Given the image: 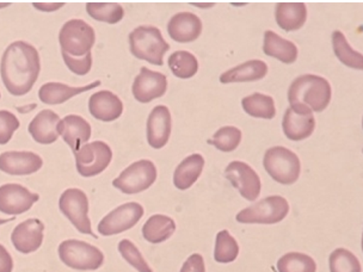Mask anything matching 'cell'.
I'll list each match as a JSON object with an SVG mask.
<instances>
[{
	"mask_svg": "<svg viewBox=\"0 0 363 272\" xmlns=\"http://www.w3.org/2000/svg\"><path fill=\"white\" fill-rule=\"evenodd\" d=\"M40 71V54L30 43L13 42L3 54L0 74L6 90L11 95H27L36 83Z\"/></svg>",
	"mask_w": 363,
	"mask_h": 272,
	"instance_id": "cell-1",
	"label": "cell"
},
{
	"mask_svg": "<svg viewBox=\"0 0 363 272\" xmlns=\"http://www.w3.org/2000/svg\"><path fill=\"white\" fill-rule=\"evenodd\" d=\"M331 97L333 90L329 81L314 74L298 76L288 90L289 106L300 113H320L328 108Z\"/></svg>",
	"mask_w": 363,
	"mask_h": 272,
	"instance_id": "cell-2",
	"label": "cell"
},
{
	"mask_svg": "<svg viewBox=\"0 0 363 272\" xmlns=\"http://www.w3.org/2000/svg\"><path fill=\"white\" fill-rule=\"evenodd\" d=\"M129 45L134 57L162 66L164 55L170 45L164 40L162 31L155 27H138L129 34Z\"/></svg>",
	"mask_w": 363,
	"mask_h": 272,
	"instance_id": "cell-3",
	"label": "cell"
},
{
	"mask_svg": "<svg viewBox=\"0 0 363 272\" xmlns=\"http://www.w3.org/2000/svg\"><path fill=\"white\" fill-rule=\"evenodd\" d=\"M263 165L269 176L284 186L294 184L301 172L299 157L282 146L269 148L265 152Z\"/></svg>",
	"mask_w": 363,
	"mask_h": 272,
	"instance_id": "cell-4",
	"label": "cell"
},
{
	"mask_svg": "<svg viewBox=\"0 0 363 272\" xmlns=\"http://www.w3.org/2000/svg\"><path fill=\"white\" fill-rule=\"evenodd\" d=\"M96 33L94 28L83 19H71L65 23L59 33L61 53L69 57H82L91 53L95 45Z\"/></svg>",
	"mask_w": 363,
	"mask_h": 272,
	"instance_id": "cell-5",
	"label": "cell"
},
{
	"mask_svg": "<svg viewBox=\"0 0 363 272\" xmlns=\"http://www.w3.org/2000/svg\"><path fill=\"white\" fill-rule=\"evenodd\" d=\"M59 257L65 265L79 271H94L104 263V254L101 249L76 239L61 242Z\"/></svg>",
	"mask_w": 363,
	"mask_h": 272,
	"instance_id": "cell-6",
	"label": "cell"
},
{
	"mask_svg": "<svg viewBox=\"0 0 363 272\" xmlns=\"http://www.w3.org/2000/svg\"><path fill=\"white\" fill-rule=\"evenodd\" d=\"M289 212V203L282 196H269L249 208L242 209L235 216L239 223L274 225L286 219Z\"/></svg>",
	"mask_w": 363,
	"mask_h": 272,
	"instance_id": "cell-7",
	"label": "cell"
},
{
	"mask_svg": "<svg viewBox=\"0 0 363 272\" xmlns=\"http://www.w3.org/2000/svg\"><path fill=\"white\" fill-rule=\"evenodd\" d=\"M157 167L151 160H139L129 165L116 179L113 186L125 195L143 193L153 186L157 179Z\"/></svg>",
	"mask_w": 363,
	"mask_h": 272,
	"instance_id": "cell-8",
	"label": "cell"
},
{
	"mask_svg": "<svg viewBox=\"0 0 363 272\" xmlns=\"http://www.w3.org/2000/svg\"><path fill=\"white\" fill-rule=\"evenodd\" d=\"M77 170L80 176L90 178L102 174L109 166L113 159V151L109 144L103 141H95L84 144L74 153Z\"/></svg>",
	"mask_w": 363,
	"mask_h": 272,
	"instance_id": "cell-9",
	"label": "cell"
},
{
	"mask_svg": "<svg viewBox=\"0 0 363 272\" xmlns=\"http://www.w3.org/2000/svg\"><path fill=\"white\" fill-rule=\"evenodd\" d=\"M59 208L80 233L97 238L91 228L89 200L83 190L67 189L64 191L59 200Z\"/></svg>",
	"mask_w": 363,
	"mask_h": 272,
	"instance_id": "cell-10",
	"label": "cell"
},
{
	"mask_svg": "<svg viewBox=\"0 0 363 272\" xmlns=\"http://www.w3.org/2000/svg\"><path fill=\"white\" fill-rule=\"evenodd\" d=\"M144 212V207L136 202L122 204L101 220L99 225V234L110 237L128 231L140 221Z\"/></svg>",
	"mask_w": 363,
	"mask_h": 272,
	"instance_id": "cell-11",
	"label": "cell"
},
{
	"mask_svg": "<svg viewBox=\"0 0 363 272\" xmlns=\"http://www.w3.org/2000/svg\"><path fill=\"white\" fill-rule=\"evenodd\" d=\"M225 176L245 200H257L261 193V179L250 165L244 162H232L226 167Z\"/></svg>",
	"mask_w": 363,
	"mask_h": 272,
	"instance_id": "cell-12",
	"label": "cell"
},
{
	"mask_svg": "<svg viewBox=\"0 0 363 272\" xmlns=\"http://www.w3.org/2000/svg\"><path fill=\"white\" fill-rule=\"evenodd\" d=\"M167 90V78L165 74L141 67L139 76L133 83L134 98L140 103H150L165 95Z\"/></svg>",
	"mask_w": 363,
	"mask_h": 272,
	"instance_id": "cell-13",
	"label": "cell"
},
{
	"mask_svg": "<svg viewBox=\"0 0 363 272\" xmlns=\"http://www.w3.org/2000/svg\"><path fill=\"white\" fill-rule=\"evenodd\" d=\"M38 193H31L19 184L0 186V212L6 215H19L28 212L38 202Z\"/></svg>",
	"mask_w": 363,
	"mask_h": 272,
	"instance_id": "cell-14",
	"label": "cell"
},
{
	"mask_svg": "<svg viewBox=\"0 0 363 272\" xmlns=\"http://www.w3.org/2000/svg\"><path fill=\"white\" fill-rule=\"evenodd\" d=\"M43 232L45 225L41 220L29 219L16 227L12 232L11 242L21 254H33L41 247Z\"/></svg>",
	"mask_w": 363,
	"mask_h": 272,
	"instance_id": "cell-15",
	"label": "cell"
},
{
	"mask_svg": "<svg viewBox=\"0 0 363 272\" xmlns=\"http://www.w3.org/2000/svg\"><path fill=\"white\" fill-rule=\"evenodd\" d=\"M43 165L34 152H4L0 154V171L10 176H28L38 172Z\"/></svg>",
	"mask_w": 363,
	"mask_h": 272,
	"instance_id": "cell-16",
	"label": "cell"
},
{
	"mask_svg": "<svg viewBox=\"0 0 363 272\" xmlns=\"http://www.w3.org/2000/svg\"><path fill=\"white\" fill-rule=\"evenodd\" d=\"M172 130V118L169 108L157 106L147 120V141L155 149L163 148L169 142Z\"/></svg>",
	"mask_w": 363,
	"mask_h": 272,
	"instance_id": "cell-17",
	"label": "cell"
},
{
	"mask_svg": "<svg viewBox=\"0 0 363 272\" xmlns=\"http://www.w3.org/2000/svg\"><path fill=\"white\" fill-rule=\"evenodd\" d=\"M57 132L64 141L77 153L91 139V125L79 115H68L57 123Z\"/></svg>",
	"mask_w": 363,
	"mask_h": 272,
	"instance_id": "cell-18",
	"label": "cell"
},
{
	"mask_svg": "<svg viewBox=\"0 0 363 272\" xmlns=\"http://www.w3.org/2000/svg\"><path fill=\"white\" fill-rule=\"evenodd\" d=\"M90 113L99 121L113 122L121 118L123 103L111 91H99L89 101Z\"/></svg>",
	"mask_w": 363,
	"mask_h": 272,
	"instance_id": "cell-19",
	"label": "cell"
},
{
	"mask_svg": "<svg viewBox=\"0 0 363 272\" xmlns=\"http://www.w3.org/2000/svg\"><path fill=\"white\" fill-rule=\"evenodd\" d=\"M167 33L178 43L196 41L202 33V22L191 12H179L169 21Z\"/></svg>",
	"mask_w": 363,
	"mask_h": 272,
	"instance_id": "cell-20",
	"label": "cell"
},
{
	"mask_svg": "<svg viewBox=\"0 0 363 272\" xmlns=\"http://www.w3.org/2000/svg\"><path fill=\"white\" fill-rule=\"evenodd\" d=\"M284 135L291 141L305 140L313 134L315 120L312 113H300L296 110L287 109L282 121Z\"/></svg>",
	"mask_w": 363,
	"mask_h": 272,
	"instance_id": "cell-21",
	"label": "cell"
},
{
	"mask_svg": "<svg viewBox=\"0 0 363 272\" xmlns=\"http://www.w3.org/2000/svg\"><path fill=\"white\" fill-rule=\"evenodd\" d=\"M60 118L52 110H42L30 122L28 130L36 142L41 144H54L59 137L57 123Z\"/></svg>",
	"mask_w": 363,
	"mask_h": 272,
	"instance_id": "cell-22",
	"label": "cell"
},
{
	"mask_svg": "<svg viewBox=\"0 0 363 272\" xmlns=\"http://www.w3.org/2000/svg\"><path fill=\"white\" fill-rule=\"evenodd\" d=\"M101 86V81H94V83L85 85V86L72 87L65 85L62 83H47L42 85L38 91V98L45 104H62L73 98L74 96L80 95L87 91L94 90L96 87Z\"/></svg>",
	"mask_w": 363,
	"mask_h": 272,
	"instance_id": "cell-23",
	"label": "cell"
},
{
	"mask_svg": "<svg viewBox=\"0 0 363 272\" xmlns=\"http://www.w3.org/2000/svg\"><path fill=\"white\" fill-rule=\"evenodd\" d=\"M268 64L262 60L246 61L244 64L228 69L220 76V83H247L257 81L267 76Z\"/></svg>",
	"mask_w": 363,
	"mask_h": 272,
	"instance_id": "cell-24",
	"label": "cell"
},
{
	"mask_svg": "<svg viewBox=\"0 0 363 272\" xmlns=\"http://www.w3.org/2000/svg\"><path fill=\"white\" fill-rule=\"evenodd\" d=\"M275 19L284 31L299 30L307 19L306 4L303 3H279L275 8Z\"/></svg>",
	"mask_w": 363,
	"mask_h": 272,
	"instance_id": "cell-25",
	"label": "cell"
},
{
	"mask_svg": "<svg viewBox=\"0 0 363 272\" xmlns=\"http://www.w3.org/2000/svg\"><path fill=\"white\" fill-rule=\"evenodd\" d=\"M263 52L268 57H275L284 64H293L298 59V47L293 42L284 40L277 33L267 30L264 33Z\"/></svg>",
	"mask_w": 363,
	"mask_h": 272,
	"instance_id": "cell-26",
	"label": "cell"
},
{
	"mask_svg": "<svg viewBox=\"0 0 363 272\" xmlns=\"http://www.w3.org/2000/svg\"><path fill=\"white\" fill-rule=\"evenodd\" d=\"M204 167V159L201 154L186 157L174 170V184L178 190H186L196 183Z\"/></svg>",
	"mask_w": 363,
	"mask_h": 272,
	"instance_id": "cell-27",
	"label": "cell"
},
{
	"mask_svg": "<svg viewBox=\"0 0 363 272\" xmlns=\"http://www.w3.org/2000/svg\"><path fill=\"white\" fill-rule=\"evenodd\" d=\"M176 232V222L169 216L153 215L143 227L144 238L151 244H162L167 242Z\"/></svg>",
	"mask_w": 363,
	"mask_h": 272,
	"instance_id": "cell-28",
	"label": "cell"
},
{
	"mask_svg": "<svg viewBox=\"0 0 363 272\" xmlns=\"http://www.w3.org/2000/svg\"><path fill=\"white\" fill-rule=\"evenodd\" d=\"M242 106L244 111L252 118L272 120L277 116L275 101L268 95L252 94L242 98Z\"/></svg>",
	"mask_w": 363,
	"mask_h": 272,
	"instance_id": "cell-29",
	"label": "cell"
},
{
	"mask_svg": "<svg viewBox=\"0 0 363 272\" xmlns=\"http://www.w3.org/2000/svg\"><path fill=\"white\" fill-rule=\"evenodd\" d=\"M333 47L335 55L342 64L361 71L363 68L362 54L352 50V45H349L348 40L345 34L340 30H335L333 33Z\"/></svg>",
	"mask_w": 363,
	"mask_h": 272,
	"instance_id": "cell-30",
	"label": "cell"
},
{
	"mask_svg": "<svg viewBox=\"0 0 363 272\" xmlns=\"http://www.w3.org/2000/svg\"><path fill=\"white\" fill-rule=\"evenodd\" d=\"M169 67L177 78L190 79L199 71V61L194 54L178 50L169 57Z\"/></svg>",
	"mask_w": 363,
	"mask_h": 272,
	"instance_id": "cell-31",
	"label": "cell"
},
{
	"mask_svg": "<svg viewBox=\"0 0 363 272\" xmlns=\"http://www.w3.org/2000/svg\"><path fill=\"white\" fill-rule=\"evenodd\" d=\"M86 12L99 22L116 24L125 17V8L116 3H87Z\"/></svg>",
	"mask_w": 363,
	"mask_h": 272,
	"instance_id": "cell-32",
	"label": "cell"
},
{
	"mask_svg": "<svg viewBox=\"0 0 363 272\" xmlns=\"http://www.w3.org/2000/svg\"><path fill=\"white\" fill-rule=\"evenodd\" d=\"M239 245L230 232L223 230L216 234L214 259L221 264L235 261L238 257Z\"/></svg>",
	"mask_w": 363,
	"mask_h": 272,
	"instance_id": "cell-33",
	"label": "cell"
},
{
	"mask_svg": "<svg viewBox=\"0 0 363 272\" xmlns=\"http://www.w3.org/2000/svg\"><path fill=\"white\" fill-rule=\"evenodd\" d=\"M277 270L279 272H315L317 264L313 258L307 254L291 252L279 259Z\"/></svg>",
	"mask_w": 363,
	"mask_h": 272,
	"instance_id": "cell-34",
	"label": "cell"
},
{
	"mask_svg": "<svg viewBox=\"0 0 363 272\" xmlns=\"http://www.w3.org/2000/svg\"><path fill=\"white\" fill-rule=\"evenodd\" d=\"M330 271L331 272H362L361 263L347 249H337L330 254Z\"/></svg>",
	"mask_w": 363,
	"mask_h": 272,
	"instance_id": "cell-35",
	"label": "cell"
},
{
	"mask_svg": "<svg viewBox=\"0 0 363 272\" xmlns=\"http://www.w3.org/2000/svg\"><path fill=\"white\" fill-rule=\"evenodd\" d=\"M242 141L240 129L233 125H226L220 128L213 136L212 140H208L209 144H213L221 152L235 151Z\"/></svg>",
	"mask_w": 363,
	"mask_h": 272,
	"instance_id": "cell-36",
	"label": "cell"
},
{
	"mask_svg": "<svg viewBox=\"0 0 363 272\" xmlns=\"http://www.w3.org/2000/svg\"><path fill=\"white\" fill-rule=\"evenodd\" d=\"M118 251L122 257L128 264L132 265L133 268H136L139 272H153L151 266L145 261L139 249L136 247L128 239H123L118 244Z\"/></svg>",
	"mask_w": 363,
	"mask_h": 272,
	"instance_id": "cell-37",
	"label": "cell"
},
{
	"mask_svg": "<svg viewBox=\"0 0 363 272\" xmlns=\"http://www.w3.org/2000/svg\"><path fill=\"white\" fill-rule=\"evenodd\" d=\"M18 128V118L8 110H0V144H8Z\"/></svg>",
	"mask_w": 363,
	"mask_h": 272,
	"instance_id": "cell-38",
	"label": "cell"
},
{
	"mask_svg": "<svg viewBox=\"0 0 363 272\" xmlns=\"http://www.w3.org/2000/svg\"><path fill=\"white\" fill-rule=\"evenodd\" d=\"M65 64L69 68L71 72L78 76H85L90 72L92 67V54L89 53L85 57H69L67 54L62 53Z\"/></svg>",
	"mask_w": 363,
	"mask_h": 272,
	"instance_id": "cell-39",
	"label": "cell"
},
{
	"mask_svg": "<svg viewBox=\"0 0 363 272\" xmlns=\"http://www.w3.org/2000/svg\"><path fill=\"white\" fill-rule=\"evenodd\" d=\"M181 272H206L203 257L201 254H191L182 266Z\"/></svg>",
	"mask_w": 363,
	"mask_h": 272,
	"instance_id": "cell-40",
	"label": "cell"
},
{
	"mask_svg": "<svg viewBox=\"0 0 363 272\" xmlns=\"http://www.w3.org/2000/svg\"><path fill=\"white\" fill-rule=\"evenodd\" d=\"M13 259L4 246L0 245V272H12Z\"/></svg>",
	"mask_w": 363,
	"mask_h": 272,
	"instance_id": "cell-41",
	"label": "cell"
},
{
	"mask_svg": "<svg viewBox=\"0 0 363 272\" xmlns=\"http://www.w3.org/2000/svg\"><path fill=\"white\" fill-rule=\"evenodd\" d=\"M34 8L42 12H54L64 6L65 3H34Z\"/></svg>",
	"mask_w": 363,
	"mask_h": 272,
	"instance_id": "cell-42",
	"label": "cell"
},
{
	"mask_svg": "<svg viewBox=\"0 0 363 272\" xmlns=\"http://www.w3.org/2000/svg\"><path fill=\"white\" fill-rule=\"evenodd\" d=\"M35 108H36V104H31V106H22V108H17V110H18L19 113H29V111L35 109Z\"/></svg>",
	"mask_w": 363,
	"mask_h": 272,
	"instance_id": "cell-43",
	"label": "cell"
},
{
	"mask_svg": "<svg viewBox=\"0 0 363 272\" xmlns=\"http://www.w3.org/2000/svg\"><path fill=\"white\" fill-rule=\"evenodd\" d=\"M194 6H199V8H212L213 5L211 3H207V4H197V3H193Z\"/></svg>",
	"mask_w": 363,
	"mask_h": 272,
	"instance_id": "cell-44",
	"label": "cell"
},
{
	"mask_svg": "<svg viewBox=\"0 0 363 272\" xmlns=\"http://www.w3.org/2000/svg\"><path fill=\"white\" fill-rule=\"evenodd\" d=\"M13 220H15V217H11V219H0V226L5 225V223L11 222Z\"/></svg>",
	"mask_w": 363,
	"mask_h": 272,
	"instance_id": "cell-45",
	"label": "cell"
},
{
	"mask_svg": "<svg viewBox=\"0 0 363 272\" xmlns=\"http://www.w3.org/2000/svg\"><path fill=\"white\" fill-rule=\"evenodd\" d=\"M10 3H0V8H8Z\"/></svg>",
	"mask_w": 363,
	"mask_h": 272,
	"instance_id": "cell-46",
	"label": "cell"
},
{
	"mask_svg": "<svg viewBox=\"0 0 363 272\" xmlns=\"http://www.w3.org/2000/svg\"><path fill=\"white\" fill-rule=\"evenodd\" d=\"M0 98H1V95H0Z\"/></svg>",
	"mask_w": 363,
	"mask_h": 272,
	"instance_id": "cell-47",
	"label": "cell"
}]
</instances>
